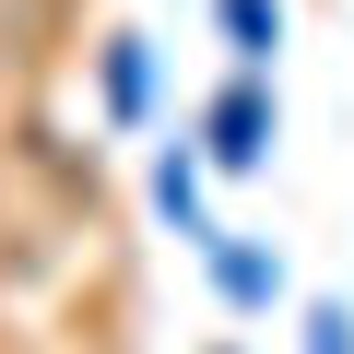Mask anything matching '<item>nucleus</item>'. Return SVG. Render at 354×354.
I'll return each instance as SVG.
<instances>
[{"label":"nucleus","instance_id":"obj_1","mask_svg":"<svg viewBox=\"0 0 354 354\" xmlns=\"http://www.w3.org/2000/svg\"><path fill=\"white\" fill-rule=\"evenodd\" d=\"M213 153H225V165L260 153V95H225V106H213Z\"/></svg>","mask_w":354,"mask_h":354}]
</instances>
